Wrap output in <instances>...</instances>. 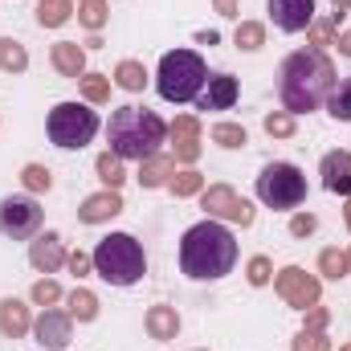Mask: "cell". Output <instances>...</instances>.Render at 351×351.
I'll return each mask as SVG.
<instances>
[{"mask_svg": "<svg viewBox=\"0 0 351 351\" xmlns=\"http://www.w3.org/2000/svg\"><path fill=\"white\" fill-rule=\"evenodd\" d=\"M339 82L335 62L323 49H294L282 70H278V94H282V110L290 114H311L327 102L331 86Z\"/></svg>", "mask_w": 351, "mask_h": 351, "instance_id": "obj_1", "label": "cell"}, {"mask_svg": "<svg viewBox=\"0 0 351 351\" xmlns=\"http://www.w3.org/2000/svg\"><path fill=\"white\" fill-rule=\"evenodd\" d=\"M237 265V237L221 221H200L180 237V269L192 282H217Z\"/></svg>", "mask_w": 351, "mask_h": 351, "instance_id": "obj_2", "label": "cell"}, {"mask_svg": "<svg viewBox=\"0 0 351 351\" xmlns=\"http://www.w3.org/2000/svg\"><path fill=\"white\" fill-rule=\"evenodd\" d=\"M106 139H110V152L119 160H147L168 139V123L147 106H119L110 114Z\"/></svg>", "mask_w": 351, "mask_h": 351, "instance_id": "obj_3", "label": "cell"}, {"mask_svg": "<svg viewBox=\"0 0 351 351\" xmlns=\"http://www.w3.org/2000/svg\"><path fill=\"white\" fill-rule=\"evenodd\" d=\"M208 82V66L196 49H168L156 70V90L164 102H196Z\"/></svg>", "mask_w": 351, "mask_h": 351, "instance_id": "obj_4", "label": "cell"}, {"mask_svg": "<svg viewBox=\"0 0 351 351\" xmlns=\"http://www.w3.org/2000/svg\"><path fill=\"white\" fill-rule=\"evenodd\" d=\"M94 274L110 286H135L147 274V254L131 233H110L94 245Z\"/></svg>", "mask_w": 351, "mask_h": 351, "instance_id": "obj_5", "label": "cell"}, {"mask_svg": "<svg viewBox=\"0 0 351 351\" xmlns=\"http://www.w3.org/2000/svg\"><path fill=\"white\" fill-rule=\"evenodd\" d=\"M49 143L62 152H82L90 139L98 135V114L90 110V102H58L45 119Z\"/></svg>", "mask_w": 351, "mask_h": 351, "instance_id": "obj_6", "label": "cell"}, {"mask_svg": "<svg viewBox=\"0 0 351 351\" xmlns=\"http://www.w3.org/2000/svg\"><path fill=\"white\" fill-rule=\"evenodd\" d=\"M258 200L265 208H298L306 200V176L294 164H265L258 176Z\"/></svg>", "mask_w": 351, "mask_h": 351, "instance_id": "obj_7", "label": "cell"}, {"mask_svg": "<svg viewBox=\"0 0 351 351\" xmlns=\"http://www.w3.org/2000/svg\"><path fill=\"white\" fill-rule=\"evenodd\" d=\"M200 208H204V217L208 221H221V225H241V229H250L254 225V204L233 188V184H208L204 192H200Z\"/></svg>", "mask_w": 351, "mask_h": 351, "instance_id": "obj_8", "label": "cell"}, {"mask_svg": "<svg viewBox=\"0 0 351 351\" xmlns=\"http://www.w3.org/2000/svg\"><path fill=\"white\" fill-rule=\"evenodd\" d=\"M41 204L33 196H4L0 200V233L12 237V241H33L41 233Z\"/></svg>", "mask_w": 351, "mask_h": 351, "instance_id": "obj_9", "label": "cell"}, {"mask_svg": "<svg viewBox=\"0 0 351 351\" xmlns=\"http://www.w3.org/2000/svg\"><path fill=\"white\" fill-rule=\"evenodd\" d=\"M274 290H278V298H282L286 306H294V311H311V306H319V294H323L319 278L306 274L302 265H286V269H278V274H274Z\"/></svg>", "mask_w": 351, "mask_h": 351, "instance_id": "obj_10", "label": "cell"}, {"mask_svg": "<svg viewBox=\"0 0 351 351\" xmlns=\"http://www.w3.org/2000/svg\"><path fill=\"white\" fill-rule=\"evenodd\" d=\"M33 335H37V343L49 351H62L70 348V335H74V319H70V311H41V319L33 323Z\"/></svg>", "mask_w": 351, "mask_h": 351, "instance_id": "obj_11", "label": "cell"}, {"mask_svg": "<svg viewBox=\"0 0 351 351\" xmlns=\"http://www.w3.org/2000/svg\"><path fill=\"white\" fill-rule=\"evenodd\" d=\"M29 265H33L37 274H58V269L66 265V241H62V233H53V229L37 233V237L29 241Z\"/></svg>", "mask_w": 351, "mask_h": 351, "instance_id": "obj_12", "label": "cell"}, {"mask_svg": "<svg viewBox=\"0 0 351 351\" xmlns=\"http://www.w3.org/2000/svg\"><path fill=\"white\" fill-rule=\"evenodd\" d=\"M265 8L282 33H302L315 21V0H265Z\"/></svg>", "mask_w": 351, "mask_h": 351, "instance_id": "obj_13", "label": "cell"}, {"mask_svg": "<svg viewBox=\"0 0 351 351\" xmlns=\"http://www.w3.org/2000/svg\"><path fill=\"white\" fill-rule=\"evenodd\" d=\"M237 94H241V86L233 74H208V82L196 98V110H229L237 102Z\"/></svg>", "mask_w": 351, "mask_h": 351, "instance_id": "obj_14", "label": "cell"}, {"mask_svg": "<svg viewBox=\"0 0 351 351\" xmlns=\"http://www.w3.org/2000/svg\"><path fill=\"white\" fill-rule=\"evenodd\" d=\"M319 176H323V188L335 192V196H351V152H327L323 164H319Z\"/></svg>", "mask_w": 351, "mask_h": 351, "instance_id": "obj_15", "label": "cell"}, {"mask_svg": "<svg viewBox=\"0 0 351 351\" xmlns=\"http://www.w3.org/2000/svg\"><path fill=\"white\" fill-rule=\"evenodd\" d=\"M119 213H123L119 188H102V192H94V196H86V200L78 204V221H82V225H102V221H110V217H119Z\"/></svg>", "mask_w": 351, "mask_h": 351, "instance_id": "obj_16", "label": "cell"}, {"mask_svg": "<svg viewBox=\"0 0 351 351\" xmlns=\"http://www.w3.org/2000/svg\"><path fill=\"white\" fill-rule=\"evenodd\" d=\"M33 331V315L21 298H0V335L4 339H25Z\"/></svg>", "mask_w": 351, "mask_h": 351, "instance_id": "obj_17", "label": "cell"}, {"mask_svg": "<svg viewBox=\"0 0 351 351\" xmlns=\"http://www.w3.org/2000/svg\"><path fill=\"white\" fill-rule=\"evenodd\" d=\"M49 62H53V70L62 74V78H82L86 74V49L78 45V41H58L53 49H49Z\"/></svg>", "mask_w": 351, "mask_h": 351, "instance_id": "obj_18", "label": "cell"}, {"mask_svg": "<svg viewBox=\"0 0 351 351\" xmlns=\"http://www.w3.org/2000/svg\"><path fill=\"white\" fill-rule=\"evenodd\" d=\"M143 327H147V335H152V339L168 343V339H176V335H180V311H176V306H168V302H156V306H147Z\"/></svg>", "mask_w": 351, "mask_h": 351, "instance_id": "obj_19", "label": "cell"}, {"mask_svg": "<svg viewBox=\"0 0 351 351\" xmlns=\"http://www.w3.org/2000/svg\"><path fill=\"white\" fill-rule=\"evenodd\" d=\"M172 176H176V156H147V160H139V184L143 188H168L172 184Z\"/></svg>", "mask_w": 351, "mask_h": 351, "instance_id": "obj_20", "label": "cell"}, {"mask_svg": "<svg viewBox=\"0 0 351 351\" xmlns=\"http://www.w3.org/2000/svg\"><path fill=\"white\" fill-rule=\"evenodd\" d=\"M339 21H343V12L315 16V21L306 25V41H311V49H323V53H327V45H335V41H339Z\"/></svg>", "mask_w": 351, "mask_h": 351, "instance_id": "obj_21", "label": "cell"}, {"mask_svg": "<svg viewBox=\"0 0 351 351\" xmlns=\"http://www.w3.org/2000/svg\"><path fill=\"white\" fill-rule=\"evenodd\" d=\"M119 90H127V94H139V90L147 86V66L143 62H135V58H123L119 66H114V78H110Z\"/></svg>", "mask_w": 351, "mask_h": 351, "instance_id": "obj_22", "label": "cell"}, {"mask_svg": "<svg viewBox=\"0 0 351 351\" xmlns=\"http://www.w3.org/2000/svg\"><path fill=\"white\" fill-rule=\"evenodd\" d=\"M0 70L4 74H25L29 70V49L16 37H0Z\"/></svg>", "mask_w": 351, "mask_h": 351, "instance_id": "obj_23", "label": "cell"}, {"mask_svg": "<svg viewBox=\"0 0 351 351\" xmlns=\"http://www.w3.org/2000/svg\"><path fill=\"white\" fill-rule=\"evenodd\" d=\"M74 16V0H41L37 4V25L41 29H62Z\"/></svg>", "mask_w": 351, "mask_h": 351, "instance_id": "obj_24", "label": "cell"}, {"mask_svg": "<svg viewBox=\"0 0 351 351\" xmlns=\"http://www.w3.org/2000/svg\"><path fill=\"white\" fill-rule=\"evenodd\" d=\"M66 302H70V319H78V323H94V319H98V311H102L98 294H94V290H86V286H78Z\"/></svg>", "mask_w": 351, "mask_h": 351, "instance_id": "obj_25", "label": "cell"}, {"mask_svg": "<svg viewBox=\"0 0 351 351\" xmlns=\"http://www.w3.org/2000/svg\"><path fill=\"white\" fill-rule=\"evenodd\" d=\"M327 114L335 119V123H351V78H339L335 86H331V94H327Z\"/></svg>", "mask_w": 351, "mask_h": 351, "instance_id": "obj_26", "label": "cell"}, {"mask_svg": "<svg viewBox=\"0 0 351 351\" xmlns=\"http://www.w3.org/2000/svg\"><path fill=\"white\" fill-rule=\"evenodd\" d=\"M94 172L102 180V188H123V184H127V168H123V160H119L114 152H102V156L94 160Z\"/></svg>", "mask_w": 351, "mask_h": 351, "instance_id": "obj_27", "label": "cell"}, {"mask_svg": "<svg viewBox=\"0 0 351 351\" xmlns=\"http://www.w3.org/2000/svg\"><path fill=\"white\" fill-rule=\"evenodd\" d=\"M78 86H82V98H86L90 106H102V102H110V74H94V70H86L82 78H78Z\"/></svg>", "mask_w": 351, "mask_h": 351, "instance_id": "obj_28", "label": "cell"}, {"mask_svg": "<svg viewBox=\"0 0 351 351\" xmlns=\"http://www.w3.org/2000/svg\"><path fill=\"white\" fill-rule=\"evenodd\" d=\"M110 21V4L106 0H82L78 4V25L90 33H102V25Z\"/></svg>", "mask_w": 351, "mask_h": 351, "instance_id": "obj_29", "label": "cell"}, {"mask_svg": "<svg viewBox=\"0 0 351 351\" xmlns=\"http://www.w3.org/2000/svg\"><path fill=\"white\" fill-rule=\"evenodd\" d=\"M233 45L245 49V53H258V49L265 45V25L262 21H241L237 33H233Z\"/></svg>", "mask_w": 351, "mask_h": 351, "instance_id": "obj_30", "label": "cell"}, {"mask_svg": "<svg viewBox=\"0 0 351 351\" xmlns=\"http://www.w3.org/2000/svg\"><path fill=\"white\" fill-rule=\"evenodd\" d=\"M168 192H172L176 200H188V196H200L204 192V176L196 172V168H184V172L172 176V184H168Z\"/></svg>", "mask_w": 351, "mask_h": 351, "instance_id": "obj_31", "label": "cell"}, {"mask_svg": "<svg viewBox=\"0 0 351 351\" xmlns=\"http://www.w3.org/2000/svg\"><path fill=\"white\" fill-rule=\"evenodd\" d=\"M208 135H213V143H217V147H225V152H237V147H245V143H250V135H245V127H241V123H217Z\"/></svg>", "mask_w": 351, "mask_h": 351, "instance_id": "obj_32", "label": "cell"}, {"mask_svg": "<svg viewBox=\"0 0 351 351\" xmlns=\"http://www.w3.org/2000/svg\"><path fill=\"white\" fill-rule=\"evenodd\" d=\"M262 127H265L269 139H290V135L298 131V114H290V110H269L262 119Z\"/></svg>", "mask_w": 351, "mask_h": 351, "instance_id": "obj_33", "label": "cell"}, {"mask_svg": "<svg viewBox=\"0 0 351 351\" xmlns=\"http://www.w3.org/2000/svg\"><path fill=\"white\" fill-rule=\"evenodd\" d=\"M21 184H25L29 196H41V192L53 188V172H49L45 164H25V168H21Z\"/></svg>", "mask_w": 351, "mask_h": 351, "instance_id": "obj_34", "label": "cell"}, {"mask_svg": "<svg viewBox=\"0 0 351 351\" xmlns=\"http://www.w3.org/2000/svg\"><path fill=\"white\" fill-rule=\"evenodd\" d=\"M319 274H323V278H331V282H339V278L348 274V254H343V250H335V245H331V250H323V254H319Z\"/></svg>", "mask_w": 351, "mask_h": 351, "instance_id": "obj_35", "label": "cell"}, {"mask_svg": "<svg viewBox=\"0 0 351 351\" xmlns=\"http://www.w3.org/2000/svg\"><path fill=\"white\" fill-rule=\"evenodd\" d=\"M172 156L176 164H196L200 160V135H172Z\"/></svg>", "mask_w": 351, "mask_h": 351, "instance_id": "obj_36", "label": "cell"}, {"mask_svg": "<svg viewBox=\"0 0 351 351\" xmlns=\"http://www.w3.org/2000/svg\"><path fill=\"white\" fill-rule=\"evenodd\" d=\"M245 278H250V286H269V282H274V262H269L265 254H254V258L245 262Z\"/></svg>", "mask_w": 351, "mask_h": 351, "instance_id": "obj_37", "label": "cell"}, {"mask_svg": "<svg viewBox=\"0 0 351 351\" xmlns=\"http://www.w3.org/2000/svg\"><path fill=\"white\" fill-rule=\"evenodd\" d=\"M29 298H33L37 306H58V302H62V286H58L53 278H41V282H33Z\"/></svg>", "mask_w": 351, "mask_h": 351, "instance_id": "obj_38", "label": "cell"}, {"mask_svg": "<svg viewBox=\"0 0 351 351\" xmlns=\"http://www.w3.org/2000/svg\"><path fill=\"white\" fill-rule=\"evenodd\" d=\"M290 348L294 351H331V339H327L323 331H298V335L290 339Z\"/></svg>", "mask_w": 351, "mask_h": 351, "instance_id": "obj_39", "label": "cell"}, {"mask_svg": "<svg viewBox=\"0 0 351 351\" xmlns=\"http://www.w3.org/2000/svg\"><path fill=\"white\" fill-rule=\"evenodd\" d=\"M319 229V217L315 213H294L290 217V237H311Z\"/></svg>", "mask_w": 351, "mask_h": 351, "instance_id": "obj_40", "label": "cell"}, {"mask_svg": "<svg viewBox=\"0 0 351 351\" xmlns=\"http://www.w3.org/2000/svg\"><path fill=\"white\" fill-rule=\"evenodd\" d=\"M66 265H70V274H74V278H86V274H94V258H90L86 250H74V254L66 258Z\"/></svg>", "mask_w": 351, "mask_h": 351, "instance_id": "obj_41", "label": "cell"}, {"mask_svg": "<svg viewBox=\"0 0 351 351\" xmlns=\"http://www.w3.org/2000/svg\"><path fill=\"white\" fill-rule=\"evenodd\" d=\"M168 135H200V119L196 114H176Z\"/></svg>", "mask_w": 351, "mask_h": 351, "instance_id": "obj_42", "label": "cell"}, {"mask_svg": "<svg viewBox=\"0 0 351 351\" xmlns=\"http://www.w3.org/2000/svg\"><path fill=\"white\" fill-rule=\"evenodd\" d=\"M327 323H331V311H327V306H311L302 331H327Z\"/></svg>", "mask_w": 351, "mask_h": 351, "instance_id": "obj_43", "label": "cell"}, {"mask_svg": "<svg viewBox=\"0 0 351 351\" xmlns=\"http://www.w3.org/2000/svg\"><path fill=\"white\" fill-rule=\"evenodd\" d=\"M213 8H217V16H225V21H237V16H241V0H213Z\"/></svg>", "mask_w": 351, "mask_h": 351, "instance_id": "obj_44", "label": "cell"}, {"mask_svg": "<svg viewBox=\"0 0 351 351\" xmlns=\"http://www.w3.org/2000/svg\"><path fill=\"white\" fill-rule=\"evenodd\" d=\"M196 41H200V45H217V41H221V33H217V29H200V33H196Z\"/></svg>", "mask_w": 351, "mask_h": 351, "instance_id": "obj_45", "label": "cell"}, {"mask_svg": "<svg viewBox=\"0 0 351 351\" xmlns=\"http://www.w3.org/2000/svg\"><path fill=\"white\" fill-rule=\"evenodd\" d=\"M335 49H339L343 58H351V29H348V33H339V41H335Z\"/></svg>", "mask_w": 351, "mask_h": 351, "instance_id": "obj_46", "label": "cell"}, {"mask_svg": "<svg viewBox=\"0 0 351 351\" xmlns=\"http://www.w3.org/2000/svg\"><path fill=\"white\" fill-rule=\"evenodd\" d=\"M335 4V12H343V8H351V0H331Z\"/></svg>", "mask_w": 351, "mask_h": 351, "instance_id": "obj_47", "label": "cell"}, {"mask_svg": "<svg viewBox=\"0 0 351 351\" xmlns=\"http://www.w3.org/2000/svg\"><path fill=\"white\" fill-rule=\"evenodd\" d=\"M343 221H348V233H351V196H348V208H343Z\"/></svg>", "mask_w": 351, "mask_h": 351, "instance_id": "obj_48", "label": "cell"}, {"mask_svg": "<svg viewBox=\"0 0 351 351\" xmlns=\"http://www.w3.org/2000/svg\"><path fill=\"white\" fill-rule=\"evenodd\" d=\"M348 274H351V250H348Z\"/></svg>", "mask_w": 351, "mask_h": 351, "instance_id": "obj_49", "label": "cell"}, {"mask_svg": "<svg viewBox=\"0 0 351 351\" xmlns=\"http://www.w3.org/2000/svg\"><path fill=\"white\" fill-rule=\"evenodd\" d=\"M339 351H351V343H343V348H339Z\"/></svg>", "mask_w": 351, "mask_h": 351, "instance_id": "obj_50", "label": "cell"}, {"mask_svg": "<svg viewBox=\"0 0 351 351\" xmlns=\"http://www.w3.org/2000/svg\"><path fill=\"white\" fill-rule=\"evenodd\" d=\"M196 351H204V348H196Z\"/></svg>", "mask_w": 351, "mask_h": 351, "instance_id": "obj_51", "label": "cell"}]
</instances>
